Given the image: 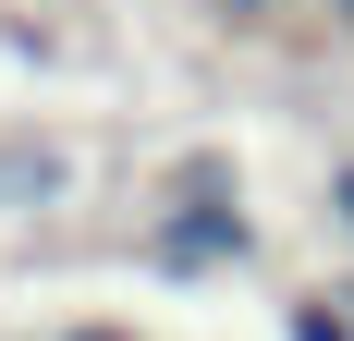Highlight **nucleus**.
Masks as SVG:
<instances>
[{"mask_svg":"<svg viewBox=\"0 0 354 341\" xmlns=\"http://www.w3.org/2000/svg\"><path fill=\"white\" fill-rule=\"evenodd\" d=\"M245 256H257L245 195H171V220H159V280H208V269H245Z\"/></svg>","mask_w":354,"mask_h":341,"instance_id":"1","label":"nucleus"},{"mask_svg":"<svg viewBox=\"0 0 354 341\" xmlns=\"http://www.w3.org/2000/svg\"><path fill=\"white\" fill-rule=\"evenodd\" d=\"M73 183H86V159H73L62 135H0V220H37V207H62Z\"/></svg>","mask_w":354,"mask_h":341,"instance_id":"2","label":"nucleus"},{"mask_svg":"<svg viewBox=\"0 0 354 341\" xmlns=\"http://www.w3.org/2000/svg\"><path fill=\"white\" fill-rule=\"evenodd\" d=\"M281 341H354V317L318 305V293H293V305H281Z\"/></svg>","mask_w":354,"mask_h":341,"instance_id":"3","label":"nucleus"},{"mask_svg":"<svg viewBox=\"0 0 354 341\" xmlns=\"http://www.w3.org/2000/svg\"><path fill=\"white\" fill-rule=\"evenodd\" d=\"M330 220H342V232H354V159L330 170Z\"/></svg>","mask_w":354,"mask_h":341,"instance_id":"4","label":"nucleus"},{"mask_svg":"<svg viewBox=\"0 0 354 341\" xmlns=\"http://www.w3.org/2000/svg\"><path fill=\"white\" fill-rule=\"evenodd\" d=\"M62 341H135V329H110V317H86V329H62Z\"/></svg>","mask_w":354,"mask_h":341,"instance_id":"5","label":"nucleus"},{"mask_svg":"<svg viewBox=\"0 0 354 341\" xmlns=\"http://www.w3.org/2000/svg\"><path fill=\"white\" fill-rule=\"evenodd\" d=\"M330 12H342V25H354V0H330Z\"/></svg>","mask_w":354,"mask_h":341,"instance_id":"6","label":"nucleus"}]
</instances>
